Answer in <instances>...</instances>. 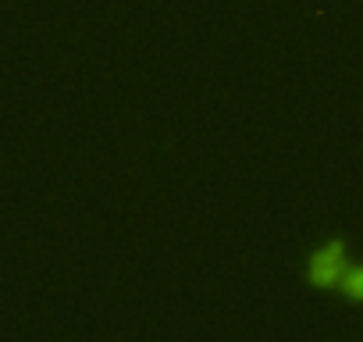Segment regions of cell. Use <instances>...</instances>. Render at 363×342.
<instances>
[{
    "label": "cell",
    "mask_w": 363,
    "mask_h": 342,
    "mask_svg": "<svg viewBox=\"0 0 363 342\" xmlns=\"http://www.w3.org/2000/svg\"><path fill=\"white\" fill-rule=\"evenodd\" d=\"M349 264H352L349 236H331L303 257V285L313 292H335Z\"/></svg>",
    "instance_id": "1"
},
{
    "label": "cell",
    "mask_w": 363,
    "mask_h": 342,
    "mask_svg": "<svg viewBox=\"0 0 363 342\" xmlns=\"http://www.w3.org/2000/svg\"><path fill=\"white\" fill-rule=\"evenodd\" d=\"M335 292H338L345 303L363 307V260H352V264L345 267V275H342V282H338Z\"/></svg>",
    "instance_id": "2"
}]
</instances>
